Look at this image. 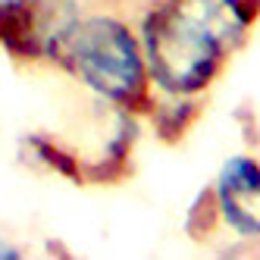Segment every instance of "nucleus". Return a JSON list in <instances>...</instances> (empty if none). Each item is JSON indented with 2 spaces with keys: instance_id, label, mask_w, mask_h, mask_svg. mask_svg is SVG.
<instances>
[{
  "instance_id": "nucleus-1",
  "label": "nucleus",
  "mask_w": 260,
  "mask_h": 260,
  "mask_svg": "<svg viewBox=\"0 0 260 260\" xmlns=\"http://www.w3.org/2000/svg\"><path fill=\"white\" fill-rule=\"evenodd\" d=\"M254 22L245 0H154L138 28L151 88L182 101L204 94Z\"/></svg>"
},
{
  "instance_id": "nucleus-2",
  "label": "nucleus",
  "mask_w": 260,
  "mask_h": 260,
  "mask_svg": "<svg viewBox=\"0 0 260 260\" xmlns=\"http://www.w3.org/2000/svg\"><path fill=\"white\" fill-rule=\"evenodd\" d=\"M53 66L69 72L101 101L128 113L151 107V76L141 38L113 13H79L53 53Z\"/></svg>"
},
{
  "instance_id": "nucleus-3",
  "label": "nucleus",
  "mask_w": 260,
  "mask_h": 260,
  "mask_svg": "<svg viewBox=\"0 0 260 260\" xmlns=\"http://www.w3.org/2000/svg\"><path fill=\"white\" fill-rule=\"evenodd\" d=\"M79 13V0H0V47L19 63H53Z\"/></svg>"
},
{
  "instance_id": "nucleus-4",
  "label": "nucleus",
  "mask_w": 260,
  "mask_h": 260,
  "mask_svg": "<svg viewBox=\"0 0 260 260\" xmlns=\"http://www.w3.org/2000/svg\"><path fill=\"white\" fill-rule=\"evenodd\" d=\"M210 207L222 229L238 238H260V160L248 154L226 157L210 188Z\"/></svg>"
},
{
  "instance_id": "nucleus-5",
  "label": "nucleus",
  "mask_w": 260,
  "mask_h": 260,
  "mask_svg": "<svg viewBox=\"0 0 260 260\" xmlns=\"http://www.w3.org/2000/svg\"><path fill=\"white\" fill-rule=\"evenodd\" d=\"M16 257H25V251L19 245H13L7 235H0V260H16Z\"/></svg>"
},
{
  "instance_id": "nucleus-6",
  "label": "nucleus",
  "mask_w": 260,
  "mask_h": 260,
  "mask_svg": "<svg viewBox=\"0 0 260 260\" xmlns=\"http://www.w3.org/2000/svg\"><path fill=\"white\" fill-rule=\"evenodd\" d=\"M245 4H248V7H251V10H254L257 16H260V0H245Z\"/></svg>"
}]
</instances>
